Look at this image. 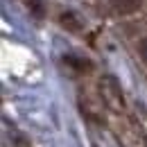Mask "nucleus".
Instances as JSON below:
<instances>
[{
	"mask_svg": "<svg viewBox=\"0 0 147 147\" xmlns=\"http://www.w3.org/2000/svg\"><path fill=\"white\" fill-rule=\"evenodd\" d=\"M100 93H102V100L104 104L113 111H122L125 107V100H122V88L118 84L115 77H102L100 82Z\"/></svg>",
	"mask_w": 147,
	"mask_h": 147,
	"instance_id": "nucleus-1",
	"label": "nucleus"
},
{
	"mask_svg": "<svg viewBox=\"0 0 147 147\" xmlns=\"http://www.w3.org/2000/svg\"><path fill=\"white\" fill-rule=\"evenodd\" d=\"M109 2L118 14H134L143 5V0H109Z\"/></svg>",
	"mask_w": 147,
	"mask_h": 147,
	"instance_id": "nucleus-2",
	"label": "nucleus"
},
{
	"mask_svg": "<svg viewBox=\"0 0 147 147\" xmlns=\"http://www.w3.org/2000/svg\"><path fill=\"white\" fill-rule=\"evenodd\" d=\"M59 23H61L68 32H82V27H84L75 11H63V14H59Z\"/></svg>",
	"mask_w": 147,
	"mask_h": 147,
	"instance_id": "nucleus-3",
	"label": "nucleus"
},
{
	"mask_svg": "<svg viewBox=\"0 0 147 147\" xmlns=\"http://www.w3.org/2000/svg\"><path fill=\"white\" fill-rule=\"evenodd\" d=\"M63 63L68 66V68H73V70H77V73H91L93 70V63L88 61V59H79V57H63Z\"/></svg>",
	"mask_w": 147,
	"mask_h": 147,
	"instance_id": "nucleus-4",
	"label": "nucleus"
},
{
	"mask_svg": "<svg viewBox=\"0 0 147 147\" xmlns=\"http://www.w3.org/2000/svg\"><path fill=\"white\" fill-rule=\"evenodd\" d=\"M23 5L32 11V16H36V18H43V16H45V7H43L41 0H23Z\"/></svg>",
	"mask_w": 147,
	"mask_h": 147,
	"instance_id": "nucleus-5",
	"label": "nucleus"
},
{
	"mask_svg": "<svg viewBox=\"0 0 147 147\" xmlns=\"http://www.w3.org/2000/svg\"><path fill=\"white\" fill-rule=\"evenodd\" d=\"M138 55H140V59H143V63L147 66V36H143L140 41H138Z\"/></svg>",
	"mask_w": 147,
	"mask_h": 147,
	"instance_id": "nucleus-6",
	"label": "nucleus"
}]
</instances>
